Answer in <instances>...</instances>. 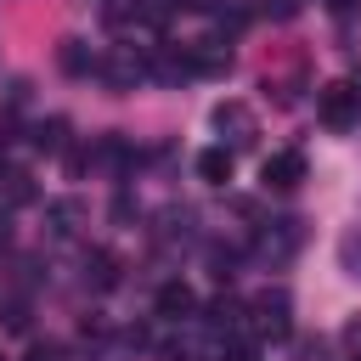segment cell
Returning a JSON list of instances; mask_svg holds the SVG:
<instances>
[{
  "mask_svg": "<svg viewBox=\"0 0 361 361\" xmlns=\"http://www.w3.org/2000/svg\"><path fill=\"white\" fill-rule=\"evenodd\" d=\"M248 327H254V338H288L293 333V299L282 288L254 293L248 299Z\"/></svg>",
  "mask_w": 361,
  "mask_h": 361,
  "instance_id": "6da1fadb",
  "label": "cell"
},
{
  "mask_svg": "<svg viewBox=\"0 0 361 361\" xmlns=\"http://www.w3.org/2000/svg\"><path fill=\"white\" fill-rule=\"evenodd\" d=\"M316 113H322V124L344 130V124L361 113V90H355V85H344V79H333V85H322V90H316Z\"/></svg>",
  "mask_w": 361,
  "mask_h": 361,
  "instance_id": "7a4b0ae2",
  "label": "cell"
},
{
  "mask_svg": "<svg viewBox=\"0 0 361 361\" xmlns=\"http://www.w3.org/2000/svg\"><path fill=\"white\" fill-rule=\"evenodd\" d=\"M214 130L231 141V152H237V147H254V135H259V124H254V113H248L243 102H220V107H214Z\"/></svg>",
  "mask_w": 361,
  "mask_h": 361,
  "instance_id": "3957f363",
  "label": "cell"
},
{
  "mask_svg": "<svg viewBox=\"0 0 361 361\" xmlns=\"http://www.w3.org/2000/svg\"><path fill=\"white\" fill-rule=\"evenodd\" d=\"M259 175H265V186H271V192H293V186L305 180V152H271Z\"/></svg>",
  "mask_w": 361,
  "mask_h": 361,
  "instance_id": "277c9868",
  "label": "cell"
},
{
  "mask_svg": "<svg viewBox=\"0 0 361 361\" xmlns=\"http://www.w3.org/2000/svg\"><path fill=\"white\" fill-rule=\"evenodd\" d=\"M102 73H107V85H113V90H130L135 79H147V56H135L130 45H118V51L102 62Z\"/></svg>",
  "mask_w": 361,
  "mask_h": 361,
  "instance_id": "5b68a950",
  "label": "cell"
},
{
  "mask_svg": "<svg viewBox=\"0 0 361 361\" xmlns=\"http://www.w3.org/2000/svg\"><path fill=\"white\" fill-rule=\"evenodd\" d=\"M152 305H158V316H164V322H186V316H197V293H192L186 282H164Z\"/></svg>",
  "mask_w": 361,
  "mask_h": 361,
  "instance_id": "8992f818",
  "label": "cell"
},
{
  "mask_svg": "<svg viewBox=\"0 0 361 361\" xmlns=\"http://www.w3.org/2000/svg\"><path fill=\"white\" fill-rule=\"evenodd\" d=\"M85 282H90V288H102V293H107V288H118V259H113L107 248H90V254H85Z\"/></svg>",
  "mask_w": 361,
  "mask_h": 361,
  "instance_id": "52a82bcc",
  "label": "cell"
},
{
  "mask_svg": "<svg viewBox=\"0 0 361 361\" xmlns=\"http://www.w3.org/2000/svg\"><path fill=\"white\" fill-rule=\"evenodd\" d=\"M197 175H203L209 186H226V180H231V147H203V152H197Z\"/></svg>",
  "mask_w": 361,
  "mask_h": 361,
  "instance_id": "ba28073f",
  "label": "cell"
},
{
  "mask_svg": "<svg viewBox=\"0 0 361 361\" xmlns=\"http://www.w3.org/2000/svg\"><path fill=\"white\" fill-rule=\"evenodd\" d=\"M45 220H51V237H73V231H79V220H85V209H79L73 197H62V203H51V209H45Z\"/></svg>",
  "mask_w": 361,
  "mask_h": 361,
  "instance_id": "9c48e42d",
  "label": "cell"
},
{
  "mask_svg": "<svg viewBox=\"0 0 361 361\" xmlns=\"http://www.w3.org/2000/svg\"><path fill=\"white\" fill-rule=\"evenodd\" d=\"M56 62H62L68 73H90V68H96V56L85 51V39H62V51H56Z\"/></svg>",
  "mask_w": 361,
  "mask_h": 361,
  "instance_id": "30bf717a",
  "label": "cell"
},
{
  "mask_svg": "<svg viewBox=\"0 0 361 361\" xmlns=\"http://www.w3.org/2000/svg\"><path fill=\"white\" fill-rule=\"evenodd\" d=\"M164 361H214V350L203 338H175V344H164Z\"/></svg>",
  "mask_w": 361,
  "mask_h": 361,
  "instance_id": "8fae6325",
  "label": "cell"
},
{
  "mask_svg": "<svg viewBox=\"0 0 361 361\" xmlns=\"http://www.w3.org/2000/svg\"><path fill=\"white\" fill-rule=\"evenodd\" d=\"M214 361H259V338H226L214 350Z\"/></svg>",
  "mask_w": 361,
  "mask_h": 361,
  "instance_id": "7c38bea8",
  "label": "cell"
},
{
  "mask_svg": "<svg viewBox=\"0 0 361 361\" xmlns=\"http://www.w3.org/2000/svg\"><path fill=\"white\" fill-rule=\"evenodd\" d=\"M62 141H68V124H62V118H51V124L34 130V147H39V152H62Z\"/></svg>",
  "mask_w": 361,
  "mask_h": 361,
  "instance_id": "4fadbf2b",
  "label": "cell"
},
{
  "mask_svg": "<svg viewBox=\"0 0 361 361\" xmlns=\"http://www.w3.org/2000/svg\"><path fill=\"white\" fill-rule=\"evenodd\" d=\"M6 197H11V203H28V197H34V180H28L23 169H11V175H6Z\"/></svg>",
  "mask_w": 361,
  "mask_h": 361,
  "instance_id": "5bb4252c",
  "label": "cell"
},
{
  "mask_svg": "<svg viewBox=\"0 0 361 361\" xmlns=\"http://www.w3.org/2000/svg\"><path fill=\"white\" fill-rule=\"evenodd\" d=\"M28 361H68L62 344H28Z\"/></svg>",
  "mask_w": 361,
  "mask_h": 361,
  "instance_id": "9a60e30c",
  "label": "cell"
},
{
  "mask_svg": "<svg viewBox=\"0 0 361 361\" xmlns=\"http://www.w3.org/2000/svg\"><path fill=\"white\" fill-rule=\"evenodd\" d=\"M299 6H305V0H271V11H276V17H293Z\"/></svg>",
  "mask_w": 361,
  "mask_h": 361,
  "instance_id": "2e32d148",
  "label": "cell"
},
{
  "mask_svg": "<svg viewBox=\"0 0 361 361\" xmlns=\"http://www.w3.org/2000/svg\"><path fill=\"white\" fill-rule=\"evenodd\" d=\"M344 338H350V344L361 350V322H350V327H344Z\"/></svg>",
  "mask_w": 361,
  "mask_h": 361,
  "instance_id": "e0dca14e",
  "label": "cell"
},
{
  "mask_svg": "<svg viewBox=\"0 0 361 361\" xmlns=\"http://www.w3.org/2000/svg\"><path fill=\"white\" fill-rule=\"evenodd\" d=\"M333 11H355V0H333Z\"/></svg>",
  "mask_w": 361,
  "mask_h": 361,
  "instance_id": "ac0fdd59",
  "label": "cell"
},
{
  "mask_svg": "<svg viewBox=\"0 0 361 361\" xmlns=\"http://www.w3.org/2000/svg\"><path fill=\"white\" fill-rule=\"evenodd\" d=\"M350 361H361V355H350Z\"/></svg>",
  "mask_w": 361,
  "mask_h": 361,
  "instance_id": "d6986e66",
  "label": "cell"
}]
</instances>
